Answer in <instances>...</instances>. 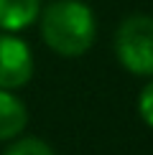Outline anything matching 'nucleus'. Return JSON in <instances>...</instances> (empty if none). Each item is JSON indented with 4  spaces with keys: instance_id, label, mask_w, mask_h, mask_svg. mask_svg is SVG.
<instances>
[{
    "instance_id": "3",
    "label": "nucleus",
    "mask_w": 153,
    "mask_h": 155,
    "mask_svg": "<svg viewBox=\"0 0 153 155\" xmlns=\"http://www.w3.org/2000/svg\"><path fill=\"white\" fill-rule=\"evenodd\" d=\"M33 76V56L23 38L3 33L0 36V89H21Z\"/></svg>"
},
{
    "instance_id": "6",
    "label": "nucleus",
    "mask_w": 153,
    "mask_h": 155,
    "mask_svg": "<svg viewBox=\"0 0 153 155\" xmlns=\"http://www.w3.org/2000/svg\"><path fill=\"white\" fill-rule=\"evenodd\" d=\"M3 155H54V150L38 137H23V140H15Z\"/></svg>"
},
{
    "instance_id": "7",
    "label": "nucleus",
    "mask_w": 153,
    "mask_h": 155,
    "mask_svg": "<svg viewBox=\"0 0 153 155\" xmlns=\"http://www.w3.org/2000/svg\"><path fill=\"white\" fill-rule=\"evenodd\" d=\"M138 112H140V117H143L145 125L153 127V76H151V81L143 87V92L138 97Z\"/></svg>"
},
{
    "instance_id": "2",
    "label": "nucleus",
    "mask_w": 153,
    "mask_h": 155,
    "mask_svg": "<svg viewBox=\"0 0 153 155\" xmlns=\"http://www.w3.org/2000/svg\"><path fill=\"white\" fill-rule=\"evenodd\" d=\"M115 54L130 74L153 76V15L125 18L115 33Z\"/></svg>"
},
{
    "instance_id": "5",
    "label": "nucleus",
    "mask_w": 153,
    "mask_h": 155,
    "mask_svg": "<svg viewBox=\"0 0 153 155\" xmlns=\"http://www.w3.org/2000/svg\"><path fill=\"white\" fill-rule=\"evenodd\" d=\"M41 13V0H0V28L15 33L28 28Z\"/></svg>"
},
{
    "instance_id": "4",
    "label": "nucleus",
    "mask_w": 153,
    "mask_h": 155,
    "mask_svg": "<svg viewBox=\"0 0 153 155\" xmlns=\"http://www.w3.org/2000/svg\"><path fill=\"white\" fill-rule=\"evenodd\" d=\"M28 125L25 104L10 89H0V140L18 137Z\"/></svg>"
},
{
    "instance_id": "1",
    "label": "nucleus",
    "mask_w": 153,
    "mask_h": 155,
    "mask_svg": "<svg viewBox=\"0 0 153 155\" xmlns=\"http://www.w3.org/2000/svg\"><path fill=\"white\" fill-rule=\"evenodd\" d=\"M41 36L54 54L74 59L92 48L97 23L82 0H54L41 13Z\"/></svg>"
}]
</instances>
